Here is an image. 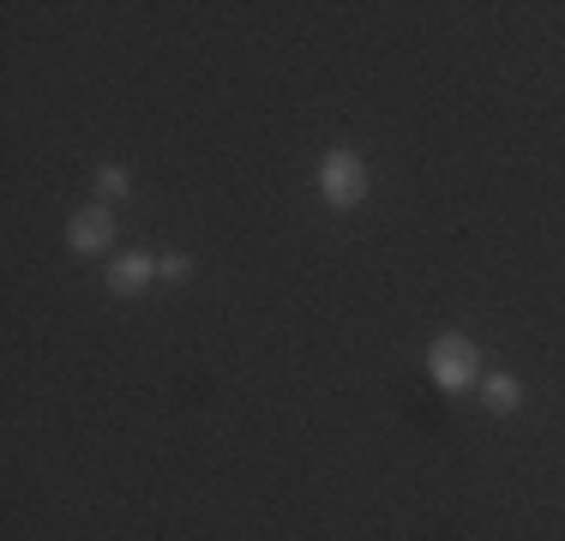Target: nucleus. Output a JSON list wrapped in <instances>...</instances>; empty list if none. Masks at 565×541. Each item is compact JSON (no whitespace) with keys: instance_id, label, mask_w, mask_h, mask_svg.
Returning a JSON list of instances; mask_svg holds the SVG:
<instances>
[{"instance_id":"f03ea898","label":"nucleus","mask_w":565,"mask_h":541,"mask_svg":"<svg viewBox=\"0 0 565 541\" xmlns=\"http://www.w3.org/2000/svg\"><path fill=\"white\" fill-rule=\"evenodd\" d=\"M367 187H373V174L355 151H326L319 157V193H326V205L355 211L361 199H367Z\"/></svg>"},{"instance_id":"423d86ee","label":"nucleus","mask_w":565,"mask_h":541,"mask_svg":"<svg viewBox=\"0 0 565 541\" xmlns=\"http://www.w3.org/2000/svg\"><path fill=\"white\" fill-rule=\"evenodd\" d=\"M127 193H132V174L120 169V162H103V169H97V199H103V205H115V199H127Z\"/></svg>"},{"instance_id":"f257e3e1","label":"nucleus","mask_w":565,"mask_h":541,"mask_svg":"<svg viewBox=\"0 0 565 541\" xmlns=\"http://www.w3.org/2000/svg\"><path fill=\"white\" fill-rule=\"evenodd\" d=\"M427 379H434L439 391H469V385L481 379V356H476V343H469L463 331L434 337V349H427Z\"/></svg>"},{"instance_id":"39448f33","label":"nucleus","mask_w":565,"mask_h":541,"mask_svg":"<svg viewBox=\"0 0 565 541\" xmlns=\"http://www.w3.org/2000/svg\"><path fill=\"white\" fill-rule=\"evenodd\" d=\"M481 403H488L493 415H518V403H523V385L511 373H488L481 379Z\"/></svg>"},{"instance_id":"20e7f679","label":"nucleus","mask_w":565,"mask_h":541,"mask_svg":"<svg viewBox=\"0 0 565 541\" xmlns=\"http://www.w3.org/2000/svg\"><path fill=\"white\" fill-rule=\"evenodd\" d=\"M151 277H157V259H151V253H120V259L109 265V289H115V295H139Z\"/></svg>"},{"instance_id":"0eeeda50","label":"nucleus","mask_w":565,"mask_h":541,"mask_svg":"<svg viewBox=\"0 0 565 541\" xmlns=\"http://www.w3.org/2000/svg\"><path fill=\"white\" fill-rule=\"evenodd\" d=\"M186 270H193V259H186V253H163V259H157V277H169V283H181Z\"/></svg>"},{"instance_id":"7ed1b4c3","label":"nucleus","mask_w":565,"mask_h":541,"mask_svg":"<svg viewBox=\"0 0 565 541\" xmlns=\"http://www.w3.org/2000/svg\"><path fill=\"white\" fill-rule=\"evenodd\" d=\"M109 241H115V216H109V205L73 211V223H66V247H73V253H103Z\"/></svg>"}]
</instances>
